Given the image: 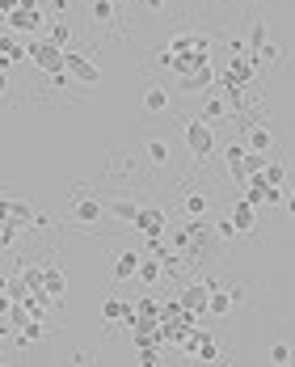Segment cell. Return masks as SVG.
<instances>
[{"label":"cell","mask_w":295,"mask_h":367,"mask_svg":"<svg viewBox=\"0 0 295 367\" xmlns=\"http://www.w3.org/2000/svg\"><path fill=\"white\" fill-rule=\"evenodd\" d=\"M17 245V228L13 224H0V249H13Z\"/></svg>","instance_id":"1f68e13d"},{"label":"cell","mask_w":295,"mask_h":367,"mask_svg":"<svg viewBox=\"0 0 295 367\" xmlns=\"http://www.w3.org/2000/svg\"><path fill=\"white\" fill-rule=\"evenodd\" d=\"M17 283H21V292H25V296H38V292H42V266H30Z\"/></svg>","instance_id":"603a6c76"},{"label":"cell","mask_w":295,"mask_h":367,"mask_svg":"<svg viewBox=\"0 0 295 367\" xmlns=\"http://www.w3.org/2000/svg\"><path fill=\"white\" fill-rule=\"evenodd\" d=\"M169 156H173L169 152V139H148V161L152 165H169Z\"/></svg>","instance_id":"484cf974"},{"label":"cell","mask_w":295,"mask_h":367,"mask_svg":"<svg viewBox=\"0 0 295 367\" xmlns=\"http://www.w3.org/2000/svg\"><path fill=\"white\" fill-rule=\"evenodd\" d=\"M266 38H270L266 21H253V30H249V42H245V51H249V55H258V51L266 46Z\"/></svg>","instance_id":"7402d4cb"},{"label":"cell","mask_w":295,"mask_h":367,"mask_svg":"<svg viewBox=\"0 0 295 367\" xmlns=\"http://www.w3.org/2000/svg\"><path fill=\"white\" fill-rule=\"evenodd\" d=\"M93 21H97V25H114V21H118L114 0H93Z\"/></svg>","instance_id":"d4e9b609"},{"label":"cell","mask_w":295,"mask_h":367,"mask_svg":"<svg viewBox=\"0 0 295 367\" xmlns=\"http://www.w3.org/2000/svg\"><path fill=\"white\" fill-rule=\"evenodd\" d=\"M270 363L287 367V363H291V347H287V342H275V347H270Z\"/></svg>","instance_id":"f546056e"},{"label":"cell","mask_w":295,"mask_h":367,"mask_svg":"<svg viewBox=\"0 0 295 367\" xmlns=\"http://www.w3.org/2000/svg\"><path fill=\"white\" fill-rule=\"evenodd\" d=\"M63 292H68V275L51 262V266H42V296L51 300V304H63Z\"/></svg>","instance_id":"30bf717a"},{"label":"cell","mask_w":295,"mask_h":367,"mask_svg":"<svg viewBox=\"0 0 295 367\" xmlns=\"http://www.w3.org/2000/svg\"><path fill=\"white\" fill-rule=\"evenodd\" d=\"M249 152H270L275 148V131L270 127H262V123H253L249 127V144H245Z\"/></svg>","instance_id":"ac0fdd59"},{"label":"cell","mask_w":295,"mask_h":367,"mask_svg":"<svg viewBox=\"0 0 295 367\" xmlns=\"http://www.w3.org/2000/svg\"><path fill=\"white\" fill-rule=\"evenodd\" d=\"M211 85H215V68H211V63H199L194 72H186V76L177 80L182 93H207Z\"/></svg>","instance_id":"9c48e42d"},{"label":"cell","mask_w":295,"mask_h":367,"mask_svg":"<svg viewBox=\"0 0 295 367\" xmlns=\"http://www.w3.org/2000/svg\"><path fill=\"white\" fill-rule=\"evenodd\" d=\"M21 4H38V0H21Z\"/></svg>","instance_id":"ab89813d"},{"label":"cell","mask_w":295,"mask_h":367,"mask_svg":"<svg viewBox=\"0 0 295 367\" xmlns=\"http://www.w3.org/2000/svg\"><path fill=\"white\" fill-rule=\"evenodd\" d=\"M4 17H8V30H13V34H34V30L42 25V8H38V4H17V8H8Z\"/></svg>","instance_id":"52a82bcc"},{"label":"cell","mask_w":295,"mask_h":367,"mask_svg":"<svg viewBox=\"0 0 295 367\" xmlns=\"http://www.w3.org/2000/svg\"><path fill=\"white\" fill-rule=\"evenodd\" d=\"M262 182H266V186H287V165L266 156V165H262Z\"/></svg>","instance_id":"ffe728a7"},{"label":"cell","mask_w":295,"mask_h":367,"mask_svg":"<svg viewBox=\"0 0 295 367\" xmlns=\"http://www.w3.org/2000/svg\"><path fill=\"white\" fill-rule=\"evenodd\" d=\"M4 89H8V76H4V72H0V93H4Z\"/></svg>","instance_id":"74e56055"},{"label":"cell","mask_w":295,"mask_h":367,"mask_svg":"<svg viewBox=\"0 0 295 367\" xmlns=\"http://www.w3.org/2000/svg\"><path fill=\"white\" fill-rule=\"evenodd\" d=\"M144 4H148V8H165V0H144Z\"/></svg>","instance_id":"8d00e7d4"},{"label":"cell","mask_w":295,"mask_h":367,"mask_svg":"<svg viewBox=\"0 0 295 367\" xmlns=\"http://www.w3.org/2000/svg\"><path fill=\"white\" fill-rule=\"evenodd\" d=\"M199 118H207V123H211V118H232V106H228V97H224L215 85L207 89V106H203V114H199Z\"/></svg>","instance_id":"4fadbf2b"},{"label":"cell","mask_w":295,"mask_h":367,"mask_svg":"<svg viewBox=\"0 0 295 367\" xmlns=\"http://www.w3.org/2000/svg\"><path fill=\"white\" fill-rule=\"evenodd\" d=\"M127 309H131V304H123V300L114 296V300H106V304H101V317L114 325V321H123V317H127Z\"/></svg>","instance_id":"4316f807"},{"label":"cell","mask_w":295,"mask_h":367,"mask_svg":"<svg viewBox=\"0 0 295 367\" xmlns=\"http://www.w3.org/2000/svg\"><path fill=\"white\" fill-rule=\"evenodd\" d=\"M106 211H110L114 220L131 224V220H135V211H139V203H135V199H114V203H106Z\"/></svg>","instance_id":"44dd1931"},{"label":"cell","mask_w":295,"mask_h":367,"mask_svg":"<svg viewBox=\"0 0 295 367\" xmlns=\"http://www.w3.org/2000/svg\"><path fill=\"white\" fill-rule=\"evenodd\" d=\"M228 55H249V51H245V42H241V38H232V42H228Z\"/></svg>","instance_id":"e575fe53"},{"label":"cell","mask_w":295,"mask_h":367,"mask_svg":"<svg viewBox=\"0 0 295 367\" xmlns=\"http://www.w3.org/2000/svg\"><path fill=\"white\" fill-rule=\"evenodd\" d=\"M0 224H13L17 232H25V228H46V216L21 199H0Z\"/></svg>","instance_id":"7a4b0ae2"},{"label":"cell","mask_w":295,"mask_h":367,"mask_svg":"<svg viewBox=\"0 0 295 367\" xmlns=\"http://www.w3.org/2000/svg\"><path fill=\"white\" fill-rule=\"evenodd\" d=\"M0 292H8V279H4V275H0Z\"/></svg>","instance_id":"f35d334b"},{"label":"cell","mask_w":295,"mask_h":367,"mask_svg":"<svg viewBox=\"0 0 295 367\" xmlns=\"http://www.w3.org/2000/svg\"><path fill=\"white\" fill-rule=\"evenodd\" d=\"M131 228H135V232H144L148 241H165L169 216H165L161 207H139V211H135V220H131Z\"/></svg>","instance_id":"8992f818"},{"label":"cell","mask_w":295,"mask_h":367,"mask_svg":"<svg viewBox=\"0 0 295 367\" xmlns=\"http://www.w3.org/2000/svg\"><path fill=\"white\" fill-rule=\"evenodd\" d=\"M68 38H72V25L68 21H55L51 34H46V42H55V46H68Z\"/></svg>","instance_id":"83f0119b"},{"label":"cell","mask_w":295,"mask_h":367,"mask_svg":"<svg viewBox=\"0 0 295 367\" xmlns=\"http://www.w3.org/2000/svg\"><path fill=\"white\" fill-rule=\"evenodd\" d=\"M207 287H211V283H190V287H182V296H177L182 313L203 317V313H207Z\"/></svg>","instance_id":"8fae6325"},{"label":"cell","mask_w":295,"mask_h":367,"mask_svg":"<svg viewBox=\"0 0 295 367\" xmlns=\"http://www.w3.org/2000/svg\"><path fill=\"white\" fill-rule=\"evenodd\" d=\"M135 279H139L144 287H156V283L165 279V266H161L156 258H144V254H139V266H135Z\"/></svg>","instance_id":"2e32d148"},{"label":"cell","mask_w":295,"mask_h":367,"mask_svg":"<svg viewBox=\"0 0 295 367\" xmlns=\"http://www.w3.org/2000/svg\"><path fill=\"white\" fill-rule=\"evenodd\" d=\"M228 224L237 228V237H241V232H253V228H258V207H249L245 199H237L232 211H228Z\"/></svg>","instance_id":"7c38bea8"},{"label":"cell","mask_w":295,"mask_h":367,"mask_svg":"<svg viewBox=\"0 0 295 367\" xmlns=\"http://www.w3.org/2000/svg\"><path fill=\"white\" fill-rule=\"evenodd\" d=\"M186 148H190V156L194 161H207L211 152H215V131H211V123L207 118H186Z\"/></svg>","instance_id":"3957f363"},{"label":"cell","mask_w":295,"mask_h":367,"mask_svg":"<svg viewBox=\"0 0 295 367\" xmlns=\"http://www.w3.org/2000/svg\"><path fill=\"white\" fill-rule=\"evenodd\" d=\"M101 216H106V203L97 194H76L72 199V220L76 224H97Z\"/></svg>","instance_id":"ba28073f"},{"label":"cell","mask_w":295,"mask_h":367,"mask_svg":"<svg viewBox=\"0 0 295 367\" xmlns=\"http://www.w3.org/2000/svg\"><path fill=\"white\" fill-rule=\"evenodd\" d=\"M25 55H30L42 72H51V76H59V72H63V46H55V42H46V38H30Z\"/></svg>","instance_id":"277c9868"},{"label":"cell","mask_w":295,"mask_h":367,"mask_svg":"<svg viewBox=\"0 0 295 367\" xmlns=\"http://www.w3.org/2000/svg\"><path fill=\"white\" fill-rule=\"evenodd\" d=\"M262 203H283V186H266V199Z\"/></svg>","instance_id":"836d02e7"},{"label":"cell","mask_w":295,"mask_h":367,"mask_svg":"<svg viewBox=\"0 0 295 367\" xmlns=\"http://www.w3.org/2000/svg\"><path fill=\"white\" fill-rule=\"evenodd\" d=\"M182 207H186V216H190V220H203V216L211 211V194H207V190H186Z\"/></svg>","instance_id":"9a60e30c"},{"label":"cell","mask_w":295,"mask_h":367,"mask_svg":"<svg viewBox=\"0 0 295 367\" xmlns=\"http://www.w3.org/2000/svg\"><path fill=\"white\" fill-rule=\"evenodd\" d=\"M232 237H237V228H232L228 220H224V224H215V241H232Z\"/></svg>","instance_id":"d6a6232c"},{"label":"cell","mask_w":295,"mask_h":367,"mask_svg":"<svg viewBox=\"0 0 295 367\" xmlns=\"http://www.w3.org/2000/svg\"><path fill=\"white\" fill-rule=\"evenodd\" d=\"M139 363H144V367L165 363V359H161V347H152V342H148V347H139Z\"/></svg>","instance_id":"4dcf8cb0"},{"label":"cell","mask_w":295,"mask_h":367,"mask_svg":"<svg viewBox=\"0 0 295 367\" xmlns=\"http://www.w3.org/2000/svg\"><path fill=\"white\" fill-rule=\"evenodd\" d=\"M156 313H161V304H156L152 296H144V300L135 304V317H139V321H156Z\"/></svg>","instance_id":"f1b7e54d"},{"label":"cell","mask_w":295,"mask_h":367,"mask_svg":"<svg viewBox=\"0 0 295 367\" xmlns=\"http://www.w3.org/2000/svg\"><path fill=\"white\" fill-rule=\"evenodd\" d=\"M21 0H0V13H8V8H17Z\"/></svg>","instance_id":"d590c367"},{"label":"cell","mask_w":295,"mask_h":367,"mask_svg":"<svg viewBox=\"0 0 295 367\" xmlns=\"http://www.w3.org/2000/svg\"><path fill=\"white\" fill-rule=\"evenodd\" d=\"M194 355H199V363H220V347H215V338L203 334V342L194 347Z\"/></svg>","instance_id":"cb8c5ba5"},{"label":"cell","mask_w":295,"mask_h":367,"mask_svg":"<svg viewBox=\"0 0 295 367\" xmlns=\"http://www.w3.org/2000/svg\"><path fill=\"white\" fill-rule=\"evenodd\" d=\"M135 266H139V254H114V279L118 283H127V279H135Z\"/></svg>","instance_id":"d6986e66"},{"label":"cell","mask_w":295,"mask_h":367,"mask_svg":"<svg viewBox=\"0 0 295 367\" xmlns=\"http://www.w3.org/2000/svg\"><path fill=\"white\" fill-rule=\"evenodd\" d=\"M232 300H237L232 292H224V287L211 283V287H207V317H228V313H232Z\"/></svg>","instance_id":"5bb4252c"},{"label":"cell","mask_w":295,"mask_h":367,"mask_svg":"<svg viewBox=\"0 0 295 367\" xmlns=\"http://www.w3.org/2000/svg\"><path fill=\"white\" fill-rule=\"evenodd\" d=\"M63 76L76 80V85H97V80H101L97 63H93L89 55H80V51H68V46H63Z\"/></svg>","instance_id":"5b68a950"},{"label":"cell","mask_w":295,"mask_h":367,"mask_svg":"<svg viewBox=\"0 0 295 367\" xmlns=\"http://www.w3.org/2000/svg\"><path fill=\"white\" fill-rule=\"evenodd\" d=\"M173 241H177L182 258H190V262H203V258L215 249V228H211V224H207V216H203V220H190V224H182Z\"/></svg>","instance_id":"6da1fadb"},{"label":"cell","mask_w":295,"mask_h":367,"mask_svg":"<svg viewBox=\"0 0 295 367\" xmlns=\"http://www.w3.org/2000/svg\"><path fill=\"white\" fill-rule=\"evenodd\" d=\"M144 110H148V114H165V110H169L165 85H148V89H144Z\"/></svg>","instance_id":"e0dca14e"}]
</instances>
